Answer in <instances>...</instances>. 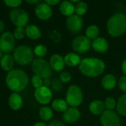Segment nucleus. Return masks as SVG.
<instances>
[{
	"instance_id": "18",
	"label": "nucleus",
	"mask_w": 126,
	"mask_h": 126,
	"mask_svg": "<svg viewBox=\"0 0 126 126\" xmlns=\"http://www.w3.org/2000/svg\"><path fill=\"white\" fill-rule=\"evenodd\" d=\"M61 13L65 16H71L75 13V5L71 1H63L59 6Z\"/></svg>"
},
{
	"instance_id": "15",
	"label": "nucleus",
	"mask_w": 126,
	"mask_h": 126,
	"mask_svg": "<svg viewBox=\"0 0 126 126\" xmlns=\"http://www.w3.org/2000/svg\"><path fill=\"white\" fill-rule=\"evenodd\" d=\"M49 63H50L52 69L56 71V72L62 71L65 69V65H66L65 63L64 58H62L61 55H59L58 54L53 55L50 57Z\"/></svg>"
},
{
	"instance_id": "33",
	"label": "nucleus",
	"mask_w": 126,
	"mask_h": 126,
	"mask_svg": "<svg viewBox=\"0 0 126 126\" xmlns=\"http://www.w3.org/2000/svg\"><path fill=\"white\" fill-rule=\"evenodd\" d=\"M51 88L55 91V92H59L62 89V83L60 80L59 79H53L51 81Z\"/></svg>"
},
{
	"instance_id": "8",
	"label": "nucleus",
	"mask_w": 126,
	"mask_h": 126,
	"mask_svg": "<svg viewBox=\"0 0 126 126\" xmlns=\"http://www.w3.org/2000/svg\"><path fill=\"white\" fill-rule=\"evenodd\" d=\"M15 48V38L10 32H4L0 36V49L4 53L8 54L13 52Z\"/></svg>"
},
{
	"instance_id": "36",
	"label": "nucleus",
	"mask_w": 126,
	"mask_h": 126,
	"mask_svg": "<svg viewBox=\"0 0 126 126\" xmlns=\"http://www.w3.org/2000/svg\"><path fill=\"white\" fill-rule=\"evenodd\" d=\"M119 87L120 89L123 92L126 93V76H122L118 81Z\"/></svg>"
},
{
	"instance_id": "14",
	"label": "nucleus",
	"mask_w": 126,
	"mask_h": 126,
	"mask_svg": "<svg viewBox=\"0 0 126 126\" xmlns=\"http://www.w3.org/2000/svg\"><path fill=\"white\" fill-rule=\"evenodd\" d=\"M80 117H81L80 111L76 108L71 107V108H68L63 113L62 119L65 123L72 124V123L77 122L79 120Z\"/></svg>"
},
{
	"instance_id": "21",
	"label": "nucleus",
	"mask_w": 126,
	"mask_h": 126,
	"mask_svg": "<svg viewBox=\"0 0 126 126\" xmlns=\"http://www.w3.org/2000/svg\"><path fill=\"white\" fill-rule=\"evenodd\" d=\"M25 33L26 35L32 40H37L42 35V32L40 29L34 24L27 25L25 28Z\"/></svg>"
},
{
	"instance_id": "34",
	"label": "nucleus",
	"mask_w": 126,
	"mask_h": 126,
	"mask_svg": "<svg viewBox=\"0 0 126 126\" xmlns=\"http://www.w3.org/2000/svg\"><path fill=\"white\" fill-rule=\"evenodd\" d=\"M22 1L21 0H5L4 1V3L10 7H13L14 8H18L19 6L22 4Z\"/></svg>"
},
{
	"instance_id": "26",
	"label": "nucleus",
	"mask_w": 126,
	"mask_h": 126,
	"mask_svg": "<svg viewBox=\"0 0 126 126\" xmlns=\"http://www.w3.org/2000/svg\"><path fill=\"white\" fill-rule=\"evenodd\" d=\"M53 112L51 108L48 106H43L39 110V117L44 121H49L52 119Z\"/></svg>"
},
{
	"instance_id": "39",
	"label": "nucleus",
	"mask_w": 126,
	"mask_h": 126,
	"mask_svg": "<svg viewBox=\"0 0 126 126\" xmlns=\"http://www.w3.org/2000/svg\"><path fill=\"white\" fill-rule=\"evenodd\" d=\"M50 84H51V81L50 80L49 78L43 79V86L49 87V86H50Z\"/></svg>"
},
{
	"instance_id": "38",
	"label": "nucleus",
	"mask_w": 126,
	"mask_h": 126,
	"mask_svg": "<svg viewBox=\"0 0 126 126\" xmlns=\"http://www.w3.org/2000/svg\"><path fill=\"white\" fill-rule=\"evenodd\" d=\"M48 126H65L62 122L59 120H53L52 121Z\"/></svg>"
},
{
	"instance_id": "24",
	"label": "nucleus",
	"mask_w": 126,
	"mask_h": 126,
	"mask_svg": "<svg viewBox=\"0 0 126 126\" xmlns=\"http://www.w3.org/2000/svg\"><path fill=\"white\" fill-rule=\"evenodd\" d=\"M52 108L58 112H65L68 109V104L63 99H56L52 103Z\"/></svg>"
},
{
	"instance_id": "31",
	"label": "nucleus",
	"mask_w": 126,
	"mask_h": 126,
	"mask_svg": "<svg viewBox=\"0 0 126 126\" xmlns=\"http://www.w3.org/2000/svg\"><path fill=\"white\" fill-rule=\"evenodd\" d=\"M13 35L16 39H18V40L22 39L25 37V35H26L25 29H24L23 27H16L14 30Z\"/></svg>"
},
{
	"instance_id": "13",
	"label": "nucleus",
	"mask_w": 126,
	"mask_h": 126,
	"mask_svg": "<svg viewBox=\"0 0 126 126\" xmlns=\"http://www.w3.org/2000/svg\"><path fill=\"white\" fill-rule=\"evenodd\" d=\"M35 13L39 19L46 21L48 20L52 16V9L50 6L45 2H41L36 6Z\"/></svg>"
},
{
	"instance_id": "12",
	"label": "nucleus",
	"mask_w": 126,
	"mask_h": 126,
	"mask_svg": "<svg viewBox=\"0 0 126 126\" xmlns=\"http://www.w3.org/2000/svg\"><path fill=\"white\" fill-rule=\"evenodd\" d=\"M34 97L39 103L42 105H46L51 101L53 94L51 90L48 87L42 86V87L38 88L35 90Z\"/></svg>"
},
{
	"instance_id": "32",
	"label": "nucleus",
	"mask_w": 126,
	"mask_h": 126,
	"mask_svg": "<svg viewBox=\"0 0 126 126\" xmlns=\"http://www.w3.org/2000/svg\"><path fill=\"white\" fill-rule=\"evenodd\" d=\"M31 83L33 87L36 89L43 86V79L37 75H33L31 78Z\"/></svg>"
},
{
	"instance_id": "40",
	"label": "nucleus",
	"mask_w": 126,
	"mask_h": 126,
	"mask_svg": "<svg viewBox=\"0 0 126 126\" xmlns=\"http://www.w3.org/2000/svg\"><path fill=\"white\" fill-rule=\"evenodd\" d=\"M26 2L31 4H36L37 5V4L41 3V1L40 0H26Z\"/></svg>"
},
{
	"instance_id": "27",
	"label": "nucleus",
	"mask_w": 126,
	"mask_h": 126,
	"mask_svg": "<svg viewBox=\"0 0 126 126\" xmlns=\"http://www.w3.org/2000/svg\"><path fill=\"white\" fill-rule=\"evenodd\" d=\"M100 34V29L96 25H91L89 26L85 31V36L88 37L90 40L91 39H96L98 38Z\"/></svg>"
},
{
	"instance_id": "30",
	"label": "nucleus",
	"mask_w": 126,
	"mask_h": 126,
	"mask_svg": "<svg viewBox=\"0 0 126 126\" xmlns=\"http://www.w3.org/2000/svg\"><path fill=\"white\" fill-rule=\"evenodd\" d=\"M105 106L107 110L113 111V109L117 107V103L114 98L113 97H107L105 101Z\"/></svg>"
},
{
	"instance_id": "41",
	"label": "nucleus",
	"mask_w": 126,
	"mask_h": 126,
	"mask_svg": "<svg viewBox=\"0 0 126 126\" xmlns=\"http://www.w3.org/2000/svg\"><path fill=\"white\" fill-rule=\"evenodd\" d=\"M122 71H123V74L125 75V76H126V59H125L123 61V63H122Z\"/></svg>"
},
{
	"instance_id": "19",
	"label": "nucleus",
	"mask_w": 126,
	"mask_h": 126,
	"mask_svg": "<svg viewBox=\"0 0 126 126\" xmlns=\"http://www.w3.org/2000/svg\"><path fill=\"white\" fill-rule=\"evenodd\" d=\"M105 103L100 100H94L89 105V110L91 113L94 115L102 114L105 111Z\"/></svg>"
},
{
	"instance_id": "1",
	"label": "nucleus",
	"mask_w": 126,
	"mask_h": 126,
	"mask_svg": "<svg viewBox=\"0 0 126 126\" xmlns=\"http://www.w3.org/2000/svg\"><path fill=\"white\" fill-rule=\"evenodd\" d=\"M6 84L10 90L17 93L27 87L28 84V76L22 69H12L7 75Z\"/></svg>"
},
{
	"instance_id": "37",
	"label": "nucleus",
	"mask_w": 126,
	"mask_h": 126,
	"mask_svg": "<svg viewBox=\"0 0 126 126\" xmlns=\"http://www.w3.org/2000/svg\"><path fill=\"white\" fill-rule=\"evenodd\" d=\"M45 2L46 4H48L49 6H54V5H56L59 3V0H45Z\"/></svg>"
},
{
	"instance_id": "5",
	"label": "nucleus",
	"mask_w": 126,
	"mask_h": 126,
	"mask_svg": "<svg viewBox=\"0 0 126 126\" xmlns=\"http://www.w3.org/2000/svg\"><path fill=\"white\" fill-rule=\"evenodd\" d=\"M32 70L34 75H37L42 79L50 78L53 74V69L50 63L42 58H36L32 63Z\"/></svg>"
},
{
	"instance_id": "3",
	"label": "nucleus",
	"mask_w": 126,
	"mask_h": 126,
	"mask_svg": "<svg viewBox=\"0 0 126 126\" xmlns=\"http://www.w3.org/2000/svg\"><path fill=\"white\" fill-rule=\"evenodd\" d=\"M107 30L112 37H118L126 32V16L123 13H116L107 23Z\"/></svg>"
},
{
	"instance_id": "23",
	"label": "nucleus",
	"mask_w": 126,
	"mask_h": 126,
	"mask_svg": "<svg viewBox=\"0 0 126 126\" xmlns=\"http://www.w3.org/2000/svg\"><path fill=\"white\" fill-rule=\"evenodd\" d=\"M65 63L67 66H76L77 65H79L81 63V58L80 57L76 54V53H73V52H70L68 54H67L65 58Z\"/></svg>"
},
{
	"instance_id": "44",
	"label": "nucleus",
	"mask_w": 126,
	"mask_h": 126,
	"mask_svg": "<svg viewBox=\"0 0 126 126\" xmlns=\"http://www.w3.org/2000/svg\"><path fill=\"white\" fill-rule=\"evenodd\" d=\"M4 52H3L1 49H0V60L2 58V57L4 56Z\"/></svg>"
},
{
	"instance_id": "16",
	"label": "nucleus",
	"mask_w": 126,
	"mask_h": 126,
	"mask_svg": "<svg viewBox=\"0 0 126 126\" xmlns=\"http://www.w3.org/2000/svg\"><path fill=\"white\" fill-rule=\"evenodd\" d=\"M8 105L13 110H19L23 105L22 97L16 92L12 93L8 98Z\"/></svg>"
},
{
	"instance_id": "25",
	"label": "nucleus",
	"mask_w": 126,
	"mask_h": 126,
	"mask_svg": "<svg viewBox=\"0 0 126 126\" xmlns=\"http://www.w3.org/2000/svg\"><path fill=\"white\" fill-rule=\"evenodd\" d=\"M117 111L122 116H126V93L121 95L117 103Z\"/></svg>"
},
{
	"instance_id": "45",
	"label": "nucleus",
	"mask_w": 126,
	"mask_h": 126,
	"mask_svg": "<svg viewBox=\"0 0 126 126\" xmlns=\"http://www.w3.org/2000/svg\"></svg>"
},
{
	"instance_id": "22",
	"label": "nucleus",
	"mask_w": 126,
	"mask_h": 126,
	"mask_svg": "<svg viewBox=\"0 0 126 126\" xmlns=\"http://www.w3.org/2000/svg\"><path fill=\"white\" fill-rule=\"evenodd\" d=\"M117 85V79L114 75L109 74L104 76L102 79V86L106 90L113 89Z\"/></svg>"
},
{
	"instance_id": "35",
	"label": "nucleus",
	"mask_w": 126,
	"mask_h": 126,
	"mask_svg": "<svg viewBox=\"0 0 126 126\" xmlns=\"http://www.w3.org/2000/svg\"><path fill=\"white\" fill-rule=\"evenodd\" d=\"M60 80L62 83H67L71 80V75L69 72H64L60 75Z\"/></svg>"
},
{
	"instance_id": "20",
	"label": "nucleus",
	"mask_w": 126,
	"mask_h": 126,
	"mask_svg": "<svg viewBox=\"0 0 126 126\" xmlns=\"http://www.w3.org/2000/svg\"><path fill=\"white\" fill-rule=\"evenodd\" d=\"M14 59L12 55L10 54H4L2 58L0 60V65L3 70L10 72L13 69L14 66Z\"/></svg>"
},
{
	"instance_id": "4",
	"label": "nucleus",
	"mask_w": 126,
	"mask_h": 126,
	"mask_svg": "<svg viewBox=\"0 0 126 126\" xmlns=\"http://www.w3.org/2000/svg\"><path fill=\"white\" fill-rule=\"evenodd\" d=\"M34 52L27 45H21L13 51V59L19 65L26 66L33 61Z\"/></svg>"
},
{
	"instance_id": "28",
	"label": "nucleus",
	"mask_w": 126,
	"mask_h": 126,
	"mask_svg": "<svg viewBox=\"0 0 126 126\" xmlns=\"http://www.w3.org/2000/svg\"><path fill=\"white\" fill-rule=\"evenodd\" d=\"M88 10V4L84 1H79L75 5V13L76 15L82 16Z\"/></svg>"
},
{
	"instance_id": "42",
	"label": "nucleus",
	"mask_w": 126,
	"mask_h": 126,
	"mask_svg": "<svg viewBox=\"0 0 126 126\" xmlns=\"http://www.w3.org/2000/svg\"><path fill=\"white\" fill-rule=\"evenodd\" d=\"M4 29V24L2 21L0 20V33L3 32Z\"/></svg>"
},
{
	"instance_id": "2",
	"label": "nucleus",
	"mask_w": 126,
	"mask_h": 126,
	"mask_svg": "<svg viewBox=\"0 0 126 126\" xmlns=\"http://www.w3.org/2000/svg\"><path fill=\"white\" fill-rule=\"evenodd\" d=\"M104 62L97 58H86L82 60L79 69L85 76L95 78L102 75L105 70Z\"/></svg>"
},
{
	"instance_id": "6",
	"label": "nucleus",
	"mask_w": 126,
	"mask_h": 126,
	"mask_svg": "<svg viewBox=\"0 0 126 126\" xmlns=\"http://www.w3.org/2000/svg\"><path fill=\"white\" fill-rule=\"evenodd\" d=\"M83 100V94L81 89L76 86H71L66 93V102L68 106L71 107H76L79 106Z\"/></svg>"
},
{
	"instance_id": "11",
	"label": "nucleus",
	"mask_w": 126,
	"mask_h": 126,
	"mask_svg": "<svg viewBox=\"0 0 126 126\" xmlns=\"http://www.w3.org/2000/svg\"><path fill=\"white\" fill-rule=\"evenodd\" d=\"M102 126H120V120L118 114L114 111L106 110L100 117Z\"/></svg>"
},
{
	"instance_id": "7",
	"label": "nucleus",
	"mask_w": 126,
	"mask_h": 126,
	"mask_svg": "<svg viewBox=\"0 0 126 126\" xmlns=\"http://www.w3.org/2000/svg\"><path fill=\"white\" fill-rule=\"evenodd\" d=\"M11 21L16 26V27H27L29 21V15L26 10L22 8H14L10 11L9 13Z\"/></svg>"
},
{
	"instance_id": "17",
	"label": "nucleus",
	"mask_w": 126,
	"mask_h": 126,
	"mask_svg": "<svg viewBox=\"0 0 126 126\" xmlns=\"http://www.w3.org/2000/svg\"><path fill=\"white\" fill-rule=\"evenodd\" d=\"M91 46L93 49L100 53L105 52L108 49V43L103 38H97L92 41Z\"/></svg>"
},
{
	"instance_id": "10",
	"label": "nucleus",
	"mask_w": 126,
	"mask_h": 126,
	"mask_svg": "<svg viewBox=\"0 0 126 126\" xmlns=\"http://www.w3.org/2000/svg\"><path fill=\"white\" fill-rule=\"evenodd\" d=\"M66 27L73 34L79 33L83 27V18L78 15H73L67 18Z\"/></svg>"
},
{
	"instance_id": "29",
	"label": "nucleus",
	"mask_w": 126,
	"mask_h": 126,
	"mask_svg": "<svg viewBox=\"0 0 126 126\" xmlns=\"http://www.w3.org/2000/svg\"><path fill=\"white\" fill-rule=\"evenodd\" d=\"M33 52L36 56H38L39 58H41L46 55V54L48 52V49H47L46 46L42 45V44H39L35 47Z\"/></svg>"
},
{
	"instance_id": "9",
	"label": "nucleus",
	"mask_w": 126,
	"mask_h": 126,
	"mask_svg": "<svg viewBox=\"0 0 126 126\" xmlns=\"http://www.w3.org/2000/svg\"><path fill=\"white\" fill-rule=\"evenodd\" d=\"M91 40L85 35H79L76 37L73 42V49L78 53H85L88 52L91 46Z\"/></svg>"
},
{
	"instance_id": "43",
	"label": "nucleus",
	"mask_w": 126,
	"mask_h": 126,
	"mask_svg": "<svg viewBox=\"0 0 126 126\" xmlns=\"http://www.w3.org/2000/svg\"><path fill=\"white\" fill-rule=\"evenodd\" d=\"M33 126H47L45 123H43V122H38V123H35Z\"/></svg>"
}]
</instances>
